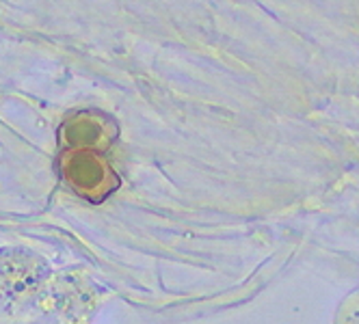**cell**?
<instances>
[{
  "mask_svg": "<svg viewBox=\"0 0 359 324\" xmlns=\"http://www.w3.org/2000/svg\"><path fill=\"white\" fill-rule=\"evenodd\" d=\"M63 173L69 186L79 195L91 199L93 204H100V199L111 195L119 184L115 173L109 169V164H104L93 156L72 158L69 162H65Z\"/></svg>",
  "mask_w": 359,
  "mask_h": 324,
  "instance_id": "1",
  "label": "cell"
}]
</instances>
